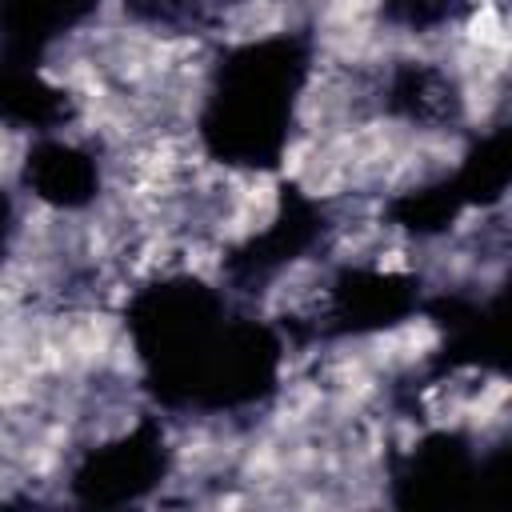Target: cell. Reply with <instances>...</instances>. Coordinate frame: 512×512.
Wrapping results in <instances>:
<instances>
[{"label":"cell","instance_id":"1","mask_svg":"<svg viewBox=\"0 0 512 512\" xmlns=\"http://www.w3.org/2000/svg\"><path fill=\"white\" fill-rule=\"evenodd\" d=\"M316 64L312 32L284 28L220 44L192 116V136L212 164L276 176L296 140L300 96Z\"/></svg>","mask_w":512,"mask_h":512},{"label":"cell","instance_id":"2","mask_svg":"<svg viewBox=\"0 0 512 512\" xmlns=\"http://www.w3.org/2000/svg\"><path fill=\"white\" fill-rule=\"evenodd\" d=\"M176 468V440L168 420L140 408L124 428L84 440L64 464V484L76 504L124 508L148 500Z\"/></svg>","mask_w":512,"mask_h":512},{"label":"cell","instance_id":"3","mask_svg":"<svg viewBox=\"0 0 512 512\" xmlns=\"http://www.w3.org/2000/svg\"><path fill=\"white\" fill-rule=\"evenodd\" d=\"M16 188L48 212H92L108 192L104 148L84 132L28 136L16 160Z\"/></svg>","mask_w":512,"mask_h":512}]
</instances>
